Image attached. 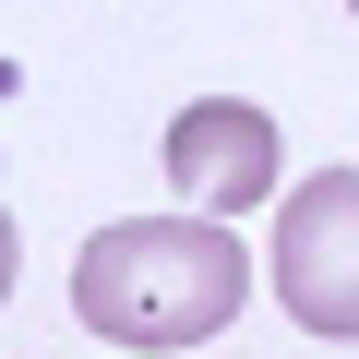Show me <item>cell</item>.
I'll use <instances>...</instances> for the list:
<instances>
[{
	"label": "cell",
	"mask_w": 359,
	"mask_h": 359,
	"mask_svg": "<svg viewBox=\"0 0 359 359\" xmlns=\"http://www.w3.org/2000/svg\"><path fill=\"white\" fill-rule=\"evenodd\" d=\"M240 299H252L240 216H204V204L120 216V228H96L72 252V311L108 347H204V335L240 323Z\"/></svg>",
	"instance_id": "1"
},
{
	"label": "cell",
	"mask_w": 359,
	"mask_h": 359,
	"mask_svg": "<svg viewBox=\"0 0 359 359\" xmlns=\"http://www.w3.org/2000/svg\"><path fill=\"white\" fill-rule=\"evenodd\" d=\"M276 299L299 335L359 347V168H323L299 192H276Z\"/></svg>",
	"instance_id": "2"
},
{
	"label": "cell",
	"mask_w": 359,
	"mask_h": 359,
	"mask_svg": "<svg viewBox=\"0 0 359 359\" xmlns=\"http://www.w3.org/2000/svg\"><path fill=\"white\" fill-rule=\"evenodd\" d=\"M168 192L204 216H252L276 192V120L252 96H192L168 120Z\"/></svg>",
	"instance_id": "3"
},
{
	"label": "cell",
	"mask_w": 359,
	"mask_h": 359,
	"mask_svg": "<svg viewBox=\"0 0 359 359\" xmlns=\"http://www.w3.org/2000/svg\"><path fill=\"white\" fill-rule=\"evenodd\" d=\"M13 264H25V240H13V216H0V299H13Z\"/></svg>",
	"instance_id": "4"
}]
</instances>
